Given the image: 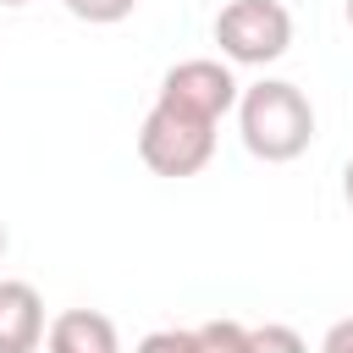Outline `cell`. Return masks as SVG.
I'll use <instances>...</instances> for the list:
<instances>
[{
    "instance_id": "obj_1",
    "label": "cell",
    "mask_w": 353,
    "mask_h": 353,
    "mask_svg": "<svg viewBox=\"0 0 353 353\" xmlns=\"http://www.w3.org/2000/svg\"><path fill=\"white\" fill-rule=\"evenodd\" d=\"M237 132L243 149L265 165H287L314 143V105L287 77H259L237 94Z\"/></svg>"
},
{
    "instance_id": "obj_2",
    "label": "cell",
    "mask_w": 353,
    "mask_h": 353,
    "mask_svg": "<svg viewBox=\"0 0 353 353\" xmlns=\"http://www.w3.org/2000/svg\"><path fill=\"white\" fill-rule=\"evenodd\" d=\"M215 127L221 121H204L193 110H176V105L154 99L143 127H138V160L154 176H199L215 154Z\"/></svg>"
},
{
    "instance_id": "obj_3",
    "label": "cell",
    "mask_w": 353,
    "mask_h": 353,
    "mask_svg": "<svg viewBox=\"0 0 353 353\" xmlns=\"http://www.w3.org/2000/svg\"><path fill=\"white\" fill-rule=\"evenodd\" d=\"M210 33L232 66H270L292 50V11L281 0H226Z\"/></svg>"
},
{
    "instance_id": "obj_4",
    "label": "cell",
    "mask_w": 353,
    "mask_h": 353,
    "mask_svg": "<svg viewBox=\"0 0 353 353\" xmlns=\"http://www.w3.org/2000/svg\"><path fill=\"white\" fill-rule=\"evenodd\" d=\"M237 94H243V83L232 77L226 61L193 55V61H176V66L160 77V94H154V99H165V105H176V110H193V116H204V121H221L226 110H237Z\"/></svg>"
},
{
    "instance_id": "obj_5",
    "label": "cell",
    "mask_w": 353,
    "mask_h": 353,
    "mask_svg": "<svg viewBox=\"0 0 353 353\" xmlns=\"http://www.w3.org/2000/svg\"><path fill=\"white\" fill-rule=\"evenodd\" d=\"M44 342V298L33 281L0 276V353H39Z\"/></svg>"
},
{
    "instance_id": "obj_6",
    "label": "cell",
    "mask_w": 353,
    "mask_h": 353,
    "mask_svg": "<svg viewBox=\"0 0 353 353\" xmlns=\"http://www.w3.org/2000/svg\"><path fill=\"white\" fill-rule=\"evenodd\" d=\"M44 353H121V331L99 309H66L44 325Z\"/></svg>"
},
{
    "instance_id": "obj_7",
    "label": "cell",
    "mask_w": 353,
    "mask_h": 353,
    "mask_svg": "<svg viewBox=\"0 0 353 353\" xmlns=\"http://www.w3.org/2000/svg\"><path fill=\"white\" fill-rule=\"evenodd\" d=\"M193 353H248V325L204 320V325H193Z\"/></svg>"
},
{
    "instance_id": "obj_8",
    "label": "cell",
    "mask_w": 353,
    "mask_h": 353,
    "mask_svg": "<svg viewBox=\"0 0 353 353\" xmlns=\"http://www.w3.org/2000/svg\"><path fill=\"white\" fill-rule=\"evenodd\" d=\"M248 353H309V342L292 325L265 320V325H248Z\"/></svg>"
},
{
    "instance_id": "obj_9",
    "label": "cell",
    "mask_w": 353,
    "mask_h": 353,
    "mask_svg": "<svg viewBox=\"0 0 353 353\" xmlns=\"http://www.w3.org/2000/svg\"><path fill=\"white\" fill-rule=\"evenodd\" d=\"M77 22H94V28H110V22H127L138 11V0H61Z\"/></svg>"
},
{
    "instance_id": "obj_10",
    "label": "cell",
    "mask_w": 353,
    "mask_h": 353,
    "mask_svg": "<svg viewBox=\"0 0 353 353\" xmlns=\"http://www.w3.org/2000/svg\"><path fill=\"white\" fill-rule=\"evenodd\" d=\"M132 353H193V331H176V325H165V331H149Z\"/></svg>"
},
{
    "instance_id": "obj_11",
    "label": "cell",
    "mask_w": 353,
    "mask_h": 353,
    "mask_svg": "<svg viewBox=\"0 0 353 353\" xmlns=\"http://www.w3.org/2000/svg\"><path fill=\"white\" fill-rule=\"evenodd\" d=\"M320 353H353V314H347V320H336V325L320 336Z\"/></svg>"
},
{
    "instance_id": "obj_12",
    "label": "cell",
    "mask_w": 353,
    "mask_h": 353,
    "mask_svg": "<svg viewBox=\"0 0 353 353\" xmlns=\"http://www.w3.org/2000/svg\"><path fill=\"white\" fill-rule=\"evenodd\" d=\"M342 193H347V204H353V160H347V171H342Z\"/></svg>"
},
{
    "instance_id": "obj_13",
    "label": "cell",
    "mask_w": 353,
    "mask_h": 353,
    "mask_svg": "<svg viewBox=\"0 0 353 353\" xmlns=\"http://www.w3.org/2000/svg\"><path fill=\"white\" fill-rule=\"evenodd\" d=\"M0 259H6V221H0Z\"/></svg>"
},
{
    "instance_id": "obj_14",
    "label": "cell",
    "mask_w": 353,
    "mask_h": 353,
    "mask_svg": "<svg viewBox=\"0 0 353 353\" xmlns=\"http://www.w3.org/2000/svg\"><path fill=\"white\" fill-rule=\"evenodd\" d=\"M0 6H28V0H0Z\"/></svg>"
},
{
    "instance_id": "obj_15",
    "label": "cell",
    "mask_w": 353,
    "mask_h": 353,
    "mask_svg": "<svg viewBox=\"0 0 353 353\" xmlns=\"http://www.w3.org/2000/svg\"><path fill=\"white\" fill-rule=\"evenodd\" d=\"M347 28H353V0H347Z\"/></svg>"
}]
</instances>
